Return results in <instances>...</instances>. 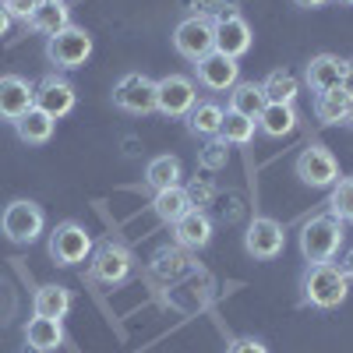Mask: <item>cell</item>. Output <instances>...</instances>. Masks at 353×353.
<instances>
[{"label":"cell","mask_w":353,"mask_h":353,"mask_svg":"<svg viewBox=\"0 0 353 353\" xmlns=\"http://www.w3.org/2000/svg\"><path fill=\"white\" fill-rule=\"evenodd\" d=\"M343 124H350V128H353V99H350V106H346V117H343Z\"/></svg>","instance_id":"cell-40"},{"label":"cell","mask_w":353,"mask_h":353,"mask_svg":"<svg viewBox=\"0 0 353 353\" xmlns=\"http://www.w3.org/2000/svg\"><path fill=\"white\" fill-rule=\"evenodd\" d=\"M198 103V85L188 74H166L156 81V110L163 117H188Z\"/></svg>","instance_id":"cell-7"},{"label":"cell","mask_w":353,"mask_h":353,"mask_svg":"<svg viewBox=\"0 0 353 353\" xmlns=\"http://www.w3.org/2000/svg\"><path fill=\"white\" fill-rule=\"evenodd\" d=\"M173 46L181 57H188V61H201L205 53L216 50V21L205 18V14H191L184 18L181 25L173 28Z\"/></svg>","instance_id":"cell-3"},{"label":"cell","mask_w":353,"mask_h":353,"mask_svg":"<svg viewBox=\"0 0 353 353\" xmlns=\"http://www.w3.org/2000/svg\"><path fill=\"white\" fill-rule=\"evenodd\" d=\"M181 159L176 156H156L149 166H145V184H149L152 191H166V188H176L181 184Z\"/></svg>","instance_id":"cell-26"},{"label":"cell","mask_w":353,"mask_h":353,"mask_svg":"<svg viewBox=\"0 0 353 353\" xmlns=\"http://www.w3.org/2000/svg\"><path fill=\"white\" fill-rule=\"evenodd\" d=\"M4 8H8V14H11V18L28 21V14H32V11L39 8V0H4Z\"/></svg>","instance_id":"cell-33"},{"label":"cell","mask_w":353,"mask_h":353,"mask_svg":"<svg viewBox=\"0 0 353 353\" xmlns=\"http://www.w3.org/2000/svg\"><path fill=\"white\" fill-rule=\"evenodd\" d=\"M226 159H230V145H226L219 134L205 141V149L198 152V163H201L205 170H223V166H226Z\"/></svg>","instance_id":"cell-32"},{"label":"cell","mask_w":353,"mask_h":353,"mask_svg":"<svg viewBox=\"0 0 353 353\" xmlns=\"http://www.w3.org/2000/svg\"><path fill=\"white\" fill-rule=\"evenodd\" d=\"M283 244H286L283 223H276V219H269V216L251 219V226H248V233H244L248 254H254L258 261H272V258L283 254Z\"/></svg>","instance_id":"cell-10"},{"label":"cell","mask_w":353,"mask_h":353,"mask_svg":"<svg viewBox=\"0 0 353 353\" xmlns=\"http://www.w3.org/2000/svg\"><path fill=\"white\" fill-rule=\"evenodd\" d=\"M25 343L32 346L36 353H53V350H61L64 346V329H61V321L57 318H28V325H25Z\"/></svg>","instance_id":"cell-17"},{"label":"cell","mask_w":353,"mask_h":353,"mask_svg":"<svg viewBox=\"0 0 353 353\" xmlns=\"http://www.w3.org/2000/svg\"><path fill=\"white\" fill-rule=\"evenodd\" d=\"M194 209L191 205V198H188V191H184V184H176V188H166V191H156V198H152V212L163 219V223H176L181 216H188Z\"/></svg>","instance_id":"cell-21"},{"label":"cell","mask_w":353,"mask_h":353,"mask_svg":"<svg viewBox=\"0 0 353 353\" xmlns=\"http://www.w3.org/2000/svg\"><path fill=\"white\" fill-rule=\"evenodd\" d=\"M346 106H350V96L343 92V88H329V92L314 96V117L321 124H343Z\"/></svg>","instance_id":"cell-29"},{"label":"cell","mask_w":353,"mask_h":353,"mask_svg":"<svg viewBox=\"0 0 353 353\" xmlns=\"http://www.w3.org/2000/svg\"><path fill=\"white\" fill-rule=\"evenodd\" d=\"M336 4H346V8H353V0H336Z\"/></svg>","instance_id":"cell-41"},{"label":"cell","mask_w":353,"mask_h":353,"mask_svg":"<svg viewBox=\"0 0 353 353\" xmlns=\"http://www.w3.org/2000/svg\"><path fill=\"white\" fill-rule=\"evenodd\" d=\"M32 103L43 110V113H50L53 121H61V117H68L71 110H74V103H78V96H74V88H71V81H64V78H57V74H46L39 85H36V92H32Z\"/></svg>","instance_id":"cell-13"},{"label":"cell","mask_w":353,"mask_h":353,"mask_svg":"<svg viewBox=\"0 0 353 353\" xmlns=\"http://www.w3.org/2000/svg\"><path fill=\"white\" fill-rule=\"evenodd\" d=\"M216 50L226 53V57H244L251 50V25L241 18V14H219L216 18Z\"/></svg>","instance_id":"cell-14"},{"label":"cell","mask_w":353,"mask_h":353,"mask_svg":"<svg viewBox=\"0 0 353 353\" xmlns=\"http://www.w3.org/2000/svg\"><path fill=\"white\" fill-rule=\"evenodd\" d=\"M339 269H343V276H346V279H353V248H350V251L343 254V261H339Z\"/></svg>","instance_id":"cell-37"},{"label":"cell","mask_w":353,"mask_h":353,"mask_svg":"<svg viewBox=\"0 0 353 353\" xmlns=\"http://www.w3.org/2000/svg\"><path fill=\"white\" fill-rule=\"evenodd\" d=\"M301 8H321V4H329V0H297Z\"/></svg>","instance_id":"cell-39"},{"label":"cell","mask_w":353,"mask_h":353,"mask_svg":"<svg viewBox=\"0 0 353 353\" xmlns=\"http://www.w3.org/2000/svg\"><path fill=\"white\" fill-rule=\"evenodd\" d=\"M11 28V14H8V8H4V0H0V36H4Z\"/></svg>","instance_id":"cell-38"},{"label":"cell","mask_w":353,"mask_h":353,"mask_svg":"<svg viewBox=\"0 0 353 353\" xmlns=\"http://www.w3.org/2000/svg\"><path fill=\"white\" fill-rule=\"evenodd\" d=\"M32 311L43 314V318H57V321L68 318V311H71V290L57 286V283L39 286V290H36V297H32Z\"/></svg>","instance_id":"cell-23"},{"label":"cell","mask_w":353,"mask_h":353,"mask_svg":"<svg viewBox=\"0 0 353 353\" xmlns=\"http://www.w3.org/2000/svg\"><path fill=\"white\" fill-rule=\"evenodd\" d=\"M223 113L226 110L219 103H212V99L194 103L191 113H188V131L191 134H201V138H216L219 134V124H223Z\"/></svg>","instance_id":"cell-24"},{"label":"cell","mask_w":353,"mask_h":353,"mask_svg":"<svg viewBox=\"0 0 353 353\" xmlns=\"http://www.w3.org/2000/svg\"><path fill=\"white\" fill-rule=\"evenodd\" d=\"M339 88L353 99V61H343V81H339Z\"/></svg>","instance_id":"cell-36"},{"label":"cell","mask_w":353,"mask_h":353,"mask_svg":"<svg viewBox=\"0 0 353 353\" xmlns=\"http://www.w3.org/2000/svg\"><path fill=\"white\" fill-rule=\"evenodd\" d=\"M226 353H269V350H265V343H261V339L241 336V339H233V343H230V350H226Z\"/></svg>","instance_id":"cell-35"},{"label":"cell","mask_w":353,"mask_h":353,"mask_svg":"<svg viewBox=\"0 0 353 353\" xmlns=\"http://www.w3.org/2000/svg\"><path fill=\"white\" fill-rule=\"evenodd\" d=\"M350 293V279L343 276L339 265L332 261H321V265H311L307 276H304V301L321 307V311H332L346 301Z\"/></svg>","instance_id":"cell-1"},{"label":"cell","mask_w":353,"mask_h":353,"mask_svg":"<svg viewBox=\"0 0 353 353\" xmlns=\"http://www.w3.org/2000/svg\"><path fill=\"white\" fill-rule=\"evenodd\" d=\"M265 92H261V85L254 81H237L230 88V110L233 113H241V117H251V121H258V113L265 110Z\"/></svg>","instance_id":"cell-25"},{"label":"cell","mask_w":353,"mask_h":353,"mask_svg":"<svg viewBox=\"0 0 353 353\" xmlns=\"http://www.w3.org/2000/svg\"><path fill=\"white\" fill-rule=\"evenodd\" d=\"M304 81H307L311 92H329V88H339V81H343V61H339V57H332V53L311 57V64L304 71Z\"/></svg>","instance_id":"cell-16"},{"label":"cell","mask_w":353,"mask_h":353,"mask_svg":"<svg viewBox=\"0 0 353 353\" xmlns=\"http://www.w3.org/2000/svg\"><path fill=\"white\" fill-rule=\"evenodd\" d=\"M92 254V237L78 223H61L50 233V258L57 265H78Z\"/></svg>","instance_id":"cell-9"},{"label":"cell","mask_w":353,"mask_h":353,"mask_svg":"<svg viewBox=\"0 0 353 353\" xmlns=\"http://www.w3.org/2000/svg\"><path fill=\"white\" fill-rule=\"evenodd\" d=\"M297 176L307 188H332L339 181V163L325 145H311L297 156Z\"/></svg>","instance_id":"cell-11"},{"label":"cell","mask_w":353,"mask_h":353,"mask_svg":"<svg viewBox=\"0 0 353 353\" xmlns=\"http://www.w3.org/2000/svg\"><path fill=\"white\" fill-rule=\"evenodd\" d=\"M43 209L36 201H25V198H18V201H11L8 209H4V216H0V230H4V237L8 241H14V244H32V241H39V233H43Z\"/></svg>","instance_id":"cell-4"},{"label":"cell","mask_w":353,"mask_h":353,"mask_svg":"<svg viewBox=\"0 0 353 353\" xmlns=\"http://www.w3.org/2000/svg\"><path fill=\"white\" fill-rule=\"evenodd\" d=\"M134 272V254L121 241H103L92 248V276L106 286L124 283Z\"/></svg>","instance_id":"cell-5"},{"label":"cell","mask_w":353,"mask_h":353,"mask_svg":"<svg viewBox=\"0 0 353 353\" xmlns=\"http://www.w3.org/2000/svg\"><path fill=\"white\" fill-rule=\"evenodd\" d=\"M188 191V198H191V205L198 209V205H209V198H212V184L209 181H194L191 188H184Z\"/></svg>","instance_id":"cell-34"},{"label":"cell","mask_w":353,"mask_h":353,"mask_svg":"<svg viewBox=\"0 0 353 353\" xmlns=\"http://www.w3.org/2000/svg\"><path fill=\"white\" fill-rule=\"evenodd\" d=\"M88 53H92V36H88L85 28H74V25H68L64 32L50 36V43H46V57L64 71L81 68L88 61Z\"/></svg>","instance_id":"cell-6"},{"label":"cell","mask_w":353,"mask_h":353,"mask_svg":"<svg viewBox=\"0 0 353 353\" xmlns=\"http://www.w3.org/2000/svg\"><path fill=\"white\" fill-rule=\"evenodd\" d=\"M32 92L36 88L28 85L25 78H18V74H4L0 78V121H18L21 113H28L36 103H32Z\"/></svg>","instance_id":"cell-15"},{"label":"cell","mask_w":353,"mask_h":353,"mask_svg":"<svg viewBox=\"0 0 353 353\" xmlns=\"http://www.w3.org/2000/svg\"><path fill=\"white\" fill-rule=\"evenodd\" d=\"M173 233H176V244L181 248H205L212 241V219L201 209H191L188 216L173 223Z\"/></svg>","instance_id":"cell-18"},{"label":"cell","mask_w":353,"mask_h":353,"mask_svg":"<svg viewBox=\"0 0 353 353\" xmlns=\"http://www.w3.org/2000/svg\"><path fill=\"white\" fill-rule=\"evenodd\" d=\"M329 205H332V216L339 223H353V176H343V181L332 184Z\"/></svg>","instance_id":"cell-31"},{"label":"cell","mask_w":353,"mask_h":353,"mask_svg":"<svg viewBox=\"0 0 353 353\" xmlns=\"http://www.w3.org/2000/svg\"><path fill=\"white\" fill-rule=\"evenodd\" d=\"M254 128H258V121L226 110V113H223V124H219V138H223L226 145H248V141L254 138Z\"/></svg>","instance_id":"cell-30"},{"label":"cell","mask_w":353,"mask_h":353,"mask_svg":"<svg viewBox=\"0 0 353 353\" xmlns=\"http://www.w3.org/2000/svg\"><path fill=\"white\" fill-rule=\"evenodd\" d=\"M71 25V11L64 8V0H39V8L28 14V28L43 36H57Z\"/></svg>","instance_id":"cell-19"},{"label":"cell","mask_w":353,"mask_h":353,"mask_svg":"<svg viewBox=\"0 0 353 353\" xmlns=\"http://www.w3.org/2000/svg\"><path fill=\"white\" fill-rule=\"evenodd\" d=\"M53 117L50 113H43L39 106H32L28 113H21L18 121H14V131H18V138L21 141H28V145H43V141H50L53 138Z\"/></svg>","instance_id":"cell-22"},{"label":"cell","mask_w":353,"mask_h":353,"mask_svg":"<svg viewBox=\"0 0 353 353\" xmlns=\"http://www.w3.org/2000/svg\"><path fill=\"white\" fill-rule=\"evenodd\" d=\"M261 92L269 103H293L301 92V78L293 71H272L269 78L261 81Z\"/></svg>","instance_id":"cell-28"},{"label":"cell","mask_w":353,"mask_h":353,"mask_svg":"<svg viewBox=\"0 0 353 353\" xmlns=\"http://www.w3.org/2000/svg\"><path fill=\"white\" fill-rule=\"evenodd\" d=\"M343 248V223L329 212V216H314L304 223L301 230V254L311 261V265H321V261H332Z\"/></svg>","instance_id":"cell-2"},{"label":"cell","mask_w":353,"mask_h":353,"mask_svg":"<svg viewBox=\"0 0 353 353\" xmlns=\"http://www.w3.org/2000/svg\"><path fill=\"white\" fill-rule=\"evenodd\" d=\"M194 71H198V85L209 88V92H230V88L241 81V64L233 61V57L219 53V50L205 53L194 64Z\"/></svg>","instance_id":"cell-12"},{"label":"cell","mask_w":353,"mask_h":353,"mask_svg":"<svg viewBox=\"0 0 353 353\" xmlns=\"http://www.w3.org/2000/svg\"><path fill=\"white\" fill-rule=\"evenodd\" d=\"M113 103L124 113H152L156 110V81L141 71H128L113 85Z\"/></svg>","instance_id":"cell-8"},{"label":"cell","mask_w":353,"mask_h":353,"mask_svg":"<svg viewBox=\"0 0 353 353\" xmlns=\"http://www.w3.org/2000/svg\"><path fill=\"white\" fill-rule=\"evenodd\" d=\"M152 272L163 279V283H173V279H181L184 272H191V258L184 254V248L176 244V248H163L152 261Z\"/></svg>","instance_id":"cell-27"},{"label":"cell","mask_w":353,"mask_h":353,"mask_svg":"<svg viewBox=\"0 0 353 353\" xmlns=\"http://www.w3.org/2000/svg\"><path fill=\"white\" fill-rule=\"evenodd\" d=\"M258 128L269 138H286L297 128V110L293 103H265V110L258 113Z\"/></svg>","instance_id":"cell-20"}]
</instances>
